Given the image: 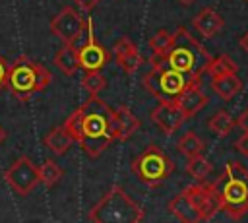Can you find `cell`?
Listing matches in <instances>:
<instances>
[{
    "label": "cell",
    "mask_w": 248,
    "mask_h": 223,
    "mask_svg": "<svg viewBox=\"0 0 248 223\" xmlns=\"http://www.w3.org/2000/svg\"><path fill=\"white\" fill-rule=\"evenodd\" d=\"M6 80H8V62L0 54V91L6 87Z\"/></svg>",
    "instance_id": "obj_29"
},
{
    "label": "cell",
    "mask_w": 248,
    "mask_h": 223,
    "mask_svg": "<svg viewBox=\"0 0 248 223\" xmlns=\"http://www.w3.org/2000/svg\"><path fill=\"white\" fill-rule=\"evenodd\" d=\"M114 120H116V140H120V142L130 140L140 130V118L126 105H122L114 111Z\"/></svg>",
    "instance_id": "obj_16"
},
{
    "label": "cell",
    "mask_w": 248,
    "mask_h": 223,
    "mask_svg": "<svg viewBox=\"0 0 248 223\" xmlns=\"http://www.w3.org/2000/svg\"><path fill=\"white\" fill-rule=\"evenodd\" d=\"M192 23H194V27H196V29H198L205 39L215 37V35L223 29V25H225L223 17H221L213 8H209V6L202 8V10H200V14L192 19Z\"/></svg>",
    "instance_id": "obj_15"
},
{
    "label": "cell",
    "mask_w": 248,
    "mask_h": 223,
    "mask_svg": "<svg viewBox=\"0 0 248 223\" xmlns=\"http://www.w3.org/2000/svg\"><path fill=\"white\" fill-rule=\"evenodd\" d=\"M54 66L64 74V76H74L78 70H79V56H78V50L72 48L70 45H62L54 58H52Z\"/></svg>",
    "instance_id": "obj_19"
},
{
    "label": "cell",
    "mask_w": 248,
    "mask_h": 223,
    "mask_svg": "<svg viewBox=\"0 0 248 223\" xmlns=\"http://www.w3.org/2000/svg\"><path fill=\"white\" fill-rule=\"evenodd\" d=\"M85 29V19L79 16L76 8H62L50 19V33L62 41V45H70L81 31Z\"/></svg>",
    "instance_id": "obj_10"
},
{
    "label": "cell",
    "mask_w": 248,
    "mask_h": 223,
    "mask_svg": "<svg viewBox=\"0 0 248 223\" xmlns=\"http://www.w3.org/2000/svg\"><path fill=\"white\" fill-rule=\"evenodd\" d=\"M174 41V33H169L167 29H159L151 39H149V47L153 50V56L163 54L165 50H169V47Z\"/></svg>",
    "instance_id": "obj_26"
},
{
    "label": "cell",
    "mask_w": 248,
    "mask_h": 223,
    "mask_svg": "<svg viewBox=\"0 0 248 223\" xmlns=\"http://www.w3.org/2000/svg\"><path fill=\"white\" fill-rule=\"evenodd\" d=\"M50 80H52V74L46 66L31 60L29 56H17L8 66L6 87L19 101H27L33 95L45 91Z\"/></svg>",
    "instance_id": "obj_5"
},
{
    "label": "cell",
    "mask_w": 248,
    "mask_h": 223,
    "mask_svg": "<svg viewBox=\"0 0 248 223\" xmlns=\"http://www.w3.org/2000/svg\"><path fill=\"white\" fill-rule=\"evenodd\" d=\"M238 47H240V48H242V50L248 54V31H246V33H244V35L238 39Z\"/></svg>",
    "instance_id": "obj_32"
},
{
    "label": "cell",
    "mask_w": 248,
    "mask_h": 223,
    "mask_svg": "<svg viewBox=\"0 0 248 223\" xmlns=\"http://www.w3.org/2000/svg\"><path fill=\"white\" fill-rule=\"evenodd\" d=\"M151 120L157 124V128L161 132H165L167 136H170V134H174L184 124L186 118L180 112V109L176 107V103L159 101V105L151 111Z\"/></svg>",
    "instance_id": "obj_12"
},
{
    "label": "cell",
    "mask_w": 248,
    "mask_h": 223,
    "mask_svg": "<svg viewBox=\"0 0 248 223\" xmlns=\"http://www.w3.org/2000/svg\"><path fill=\"white\" fill-rule=\"evenodd\" d=\"M178 2H180V4H186V6H188V4H194L196 0H178Z\"/></svg>",
    "instance_id": "obj_34"
},
{
    "label": "cell",
    "mask_w": 248,
    "mask_h": 223,
    "mask_svg": "<svg viewBox=\"0 0 248 223\" xmlns=\"http://www.w3.org/2000/svg\"><path fill=\"white\" fill-rule=\"evenodd\" d=\"M87 217L95 223H140L143 221V209L122 186L114 184L89 209Z\"/></svg>",
    "instance_id": "obj_6"
},
{
    "label": "cell",
    "mask_w": 248,
    "mask_h": 223,
    "mask_svg": "<svg viewBox=\"0 0 248 223\" xmlns=\"http://www.w3.org/2000/svg\"><path fill=\"white\" fill-rule=\"evenodd\" d=\"M215 184L221 209L231 219L244 217L248 213V169L238 161H229Z\"/></svg>",
    "instance_id": "obj_4"
},
{
    "label": "cell",
    "mask_w": 248,
    "mask_h": 223,
    "mask_svg": "<svg viewBox=\"0 0 248 223\" xmlns=\"http://www.w3.org/2000/svg\"><path fill=\"white\" fill-rule=\"evenodd\" d=\"M130 171L138 176V180L141 184L155 188L172 175L174 163L159 145H147L130 163Z\"/></svg>",
    "instance_id": "obj_8"
},
{
    "label": "cell",
    "mask_w": 248,
    "mask_h": 223,
    "mask_svg": "<svg viewBox=\"0 0 248 223\" xmlns=\"http://www.w3.org/2000/svg\"><path fill=\"white\" fill-rule=\"evenodd\" d=\"M43 143H45V147H46L50 153H54V155H64V153L74 145V138L64 130V126H56V128H52V130L45 136Z\"/></svg>",
    "instance_id": "obj_18"
},
{
    "label": "cell",
    "mask_w": 248,
    "mask_h": 223,
    "mask_svg": "<svg viewBox=\"0 0 248 223\" xmlns=\"http://www.w3.org/2000/svg\"><path fill=\"white\" fill-rule=\"evenodd\" d=\"M234 149H236L240 155L248 157V134H246V132H244V134L234 142Z\"/></svg>",
    "instance_id": "obj_28"
},
{
    "label": "cell",
    "mask_w": 248,
    "mask_h": 223,
    "mask_svg": "<svg viewBox=\"0 0 248 223\" xmlns=\"http://www.w3.org/2000/svg\"><path fill=\"white\" fill-rule=\"evenodd\" d=\"M236 126H240L242 128V132H246L248 134V109L236 118Z\"/></svg>",
    "instance_id": "obj_30"
},
{
    "label": "cell",
    "mask_w": 248,
    "mask_h": 223,
    "mask_svg": "<svg viewBox=\"0 0 248 223\" xmlns=\"http://www.w3.org/2000/svg\"><path fill=\"white\" fill-rule=\"evenodd\" d=\"M79 111H81V126H79L78 143L85 155L95 159L103 151H107L112 142H116L114 111L99 95H89L79 105Z\"/></svg>",
    "instance_id": "obj_1"
},
{
    "label": "cell",
    "mask_w": 248,
    "mask_h": 223,
    "mask_svg": "<svg viewBox=\"0 0 248 223\" xmlns=\"http://www.w3.org/2000/svg\"><path fill=\"white\" fill-rule=\"evenodd\" d=\"M81 87L83 91H87V95H99L107 87V78L101 74V70L85 72L81 78Z\"/></svg>",
    "instance_id": "obj_25"
},
{
    "label": "cell",
    "mask_w": 248,
    "mask_h": 223,
    "mask_svg": "<svg viewBox=\"0 0 248 223\" xmlns=\"http://www.w3.org/2000/svg\"><path fill=\"white\" fill-rule=\"evenodd\" d=\"M62 126L74 138V142H78V138H79V126H81V111H79V107L74 112H70V116H66V120H64Z\"/></svg>",
    "instance_id": "obj_27"
},
{
    "label": "cell",
    "mask_w": 248,
    "mask_h": 223,
    "mask_svg": "<svg viewBox=\"0 0 248 223\" xmlns=\"http://www.w3.org/2000/svg\"><path fill=\"white\" fill-rule=\"evenodd\" d=\"M209 60H211L209 52L192 37V33L186 27H178L174 31V41L169 47V50L157 56L151 54L149 58L153 68H172L176 72L198 78H202Z\"/></svg>",
    "instance_id": "obj_2"
},
{
    "label": "cell",
    "mask_w": 248,
    "mask_h": 223,
    "mask_svg": "<svg viewBox=\"0 0 248 223\" xmlns=\"http://www.w3.org/2000/svg\"><path fill=\"white\" fill-rule=\"evenodd\" d=\"M4 140H6V130H4L2 126H0V143H2Z\"/></svg>",
    "instance_id": "obj_33"
},
{
    "label": "cell",
    "mask_w": 248,
    "mask_h": 223,
    "mask_svg": "<svg viewBox=\"0 0 248 223\" xmlns=\"http://www.w3.org/2000/svg\"><path fill=\"white\" fill-rule=\"evenodd\" d=\"M87 21V41L85 45L78 50V56H79V68L83 72H93V70H103V66L108 62V52L103 45H99V41L95 39V33H93V21L91 19H85Z\"/></svg>",
    "instance_id": "obj_11"
},
{
    "label": "cell",
    "mask_w": 248,
    "mask_h": 223,
    "mask_svg": "<svg viewBox=\"0 0 248 223\" xmlns=\"http://www.w3.org/2000/svg\"><path fill=\"white\" fill-rule=\"evenodd\" d=\"M62 175H64V171L52 159H45L39 167V182H43L46 188H52L54 184H58Z\"/></svg>",
    "instance_id": "obj_23"
},
{
    "label": "cell",
    "mask_w": 248,
    "mask_h": 223,
    "mask_svg": "<svg viewBox=\"0 0 248 223\" xmlns=\"http://www.w3.org/2000/svg\"><path fill=\"white\" fill-rule=\"evenodd\" d=\"M221 209L217 184L215 182H198L186 186L180 194H176L169 202V211L184 223L209 221Z\"/></svg>",
    "instance_id": "obj_3"
},
{
    "label": "cell",
    "mask_w": 248,
    "mask_h": 223,
    "mask_svg": "<svg viewBox=\"0 0 248 223\" xmlns=\"http://www.w3.org/2000/svg\"><path fill=\"white\" fill-rule=\"evenodd\" d=\"M234 126H236V120H234V116H232L231 112H227V111H217V112L207 120V128H209L215 136H221V138L229 136Z\"/></svg>",
    "instance_id": "obj_20"
},
{
    "label": "cell",
    "mask_w": 248,
    "mask_h": 223,
    "mask_svg": "<svg viewBox=\"0 0 248 223\" xmlns=\"http://www.w3.org/2000/svg\"><path fill=\"white\" fill-rule=\"evenodd\" d=\"M200 78L176 72L172 68H151L143 76V87L157 101L176 103V99L192 85H198Z\"/></svg>",
    "instance_id": "obj_7"
},
{
    "label": "cell",
    "mask_w": 248,
    "mask_h": 223,
    "mask_svg": "<svg viewBox=\"0 0 248 223\" xmlns=\"http://www.w3.org/2000/svg\"><path fill=\"white\" fill-rule=\"evenodd\" d=\"M4 180L16 194L29 196L39 184V167L27 155H21L4 171Z\"/></svg>",
    "instance_id": "obj_9"
},
{
    "label": "cell",
    "mask_w": 248,
    "mask_h": 223,
    "mask_svg": "<svg viewBox=\"0 0 248 223\" xmlns=\"http://www.w3.org/2000/svg\"><path fill=\"white\" fill-rule=\"evenodd\" d=\"M112 54L116 58V62L122 66V70L126 74H134L140 64H141V54L136 47V43H132L128 37H120L116 39V43L112 45Z\"/></svg>",
    "instance_id": "obj_13"
},
{
    "label": "cell",
    "mask_w": 248,
    "mask_h": 223,
    "mask_svg": "<svg viewBox=\"0 0 248 223\" xmlns=\"http://www.w3.org/2000/svg\"><path fill=\"white\" fill-rule=\"evenodd\" d=\"M236 70H238V66L229 54H219V56L211 58L207 68H205V72L211 78L213 76H223V74H236Z\"/></svg>",
    "instance_id": "obj_22"
},
{
    "label": "cell",
    "mask_w": 248,
    "mask_h": 223,
    "mask_svg": "<svg viewBox=\"0 0 248 223\" xmlns=\"http://www.w3.org/2000/svg\"><path fill=\"white\" fill-rule=\"evenodd\" d=\"M178 149H180L182 155H186V157L190 159V157H194V155L203 153L205 143H203V140H202L198 134H194V132H186V134L178 140Z\"/></svg>",
    "instance_id": "obj_24"
},
{
    "label": "cell",
    "mask_w": 248,
    "mask_h": 223,
    "mask_svg": "<svg viewBox=\"0 0 248 223\" xmlns=\"http://www.w3.org/2000/svg\"><path fill=\"white\" fill-rule=\"evenodd\" d=\"M78 6H81V8H85V10H93L101 0H74Z\"/></svg>",
    "instance_id": "obj_31"
},
{
    "label": "cell",
    "mask_w": 248,
    "mask_h": 223,
    "mask_svg": "<svg viewBox=\"0 0 248 223\" xmlns=\"http://www.w3.org/2000/svg\"><path fill=\"white\" fill-rule=\"evenodd\" d=\"M205 105H207V95L200 89V83L188 87V89L176 99V107L180 109V112L184 114L186 120L192 118V116H196Z\"/></svg>",
    "instance_id": "obj_14"
},
{
    "label": "cell",
    "mask_w": 248,
    "mask_h": 223,
    "mask_svg": "<svg viewBox=\"0 0 248 223\" xmlns=\"http://www.w3.org/2000/svg\"><path fill=\"white\" fill-rule=\"evenodd\" d=\"M211 169H213V167H211L209 159H205L202 153L190 157L188 163H186V173H188V176L194 178L196 182H203V180H207Z\"/></svg>",
    "instance_id": "obj_21"
},
{
    "label": "cell",
    "mask_w": 248,
    "mask_h": 223,
    "mask_svg": "<svg viewBox=\"0 0 248 223\" xmlns=\"http://www.w3.org/2000/svg\"><path fill=\"white\" fill-rule=\"evenodd\" d=\"M211 87H213V91H215L223 101H231L236 93L242 91V80H240L236 74L213 76V78H211Z\"/></svg>",
    "instance_id": "obj_17"
}]
</instances>
